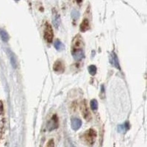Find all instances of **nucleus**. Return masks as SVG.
<instances>
[{
  "instance_id": "nucleus-1",
  "label": "nucleus",
  "mask_w": 147,
  "mask_h": 147,
  "mask_svg": "<svg viewBox=\"0 0 147 147\" xmlns=\"http://www.w3.org/2000/svg\"><path fill=\"white\" fill-rule=\"evenodd\" d=\"M85 44L80 34L76 35L71 42V55L76 61H81L85 57Z\"/></svg>"
},
{
  "instance_id": "nucleus-2",
  "label": "nucleus",
  "mask_w": 147,
  "mask_h": 147,
  "mask_svg": "<svg viewBox=\"0 0 147 147\" xmlns=\"http://www.w3.org/2000/svg\"><path fill=\"white\" fill-rule=\"evenodd\" d=\"M44 38L49 43L52 42L53 38V31L50 24L46 22L44 30Z\"/></svg>"
},
{
  "instance_id": "nucleus-3",
  "label": "nucleus",
  "mask_w": 147,
  "mask_h": 147,
  "mask_svg": "<svg viewBox=\"0 0 147 147\" xmlns=\"http://www.w3.org/2000/svg\"><path fill=\"white\" fill-rule=\"evenodd\" d=\"M59 118L56 115H54L47 123V129L49 131H52L57 129L59 127Z\"/></svg>"
},
{
  "instance_id": "nucleus-4",
  "label": "nucleus",
  "mask_w": 147,
  "mask_h": 147,
  "mask_svg": "<svg viewBox=\"0 0 147 147\" xmlns=\"http://www.w3.org/2000/svg\"><path fill=\"white\" fill-rule=\"evenodd\" d=\"M85 138L88 143L90 144H94L97 136L96 132L93 129H90L85 134Z\"/></svg>"
},
{
  "instance_id": "nucleus-5",
  "label": "nucleus",
  "mask_w": 147,
  "mask_h": 147,
  "mask_svg": "<svg viewBox=\"0 0 147 147\" xmlns=\"http://www.w3.org/2000/svg\"><path fill=\"white\" fill-rule=\"evenodd\" d=\"M53 69L55 73L57 74H62L64 73L65 65L64 62L61 60H57L53 65Z\"/></svg>"
},
{
  "instance_id": "nucleus-6",
  "label": "nucleus",
  "mask_w": 147,
  "mask_h": 147,
  "mask_svg": "<svg viewBox=\"0 0 147 147\" xmlns=\"http://www.w3.org/2000/svg\"><path fill=\"white\" fill-rule=\"evenodd\" d=\"M109 62L113 67L116 69L121 70V67L117 55L115 52L112 51L109 56Z\"/></svg>"
},
{
  "instance_id": "nucleus-7",
  "label": "nucleus",
  "mask_w": 147,
  "mask_h": 147,
  "mask_svg": "<svg viewBox=\"0 0 147 147\" xmlns=\"http://www.w3.org/2000/svg\"><path fill=\"white\" fill-rule=\"evenodd\" d=\"M81 110L83 117L85 119H86V121H90L92 118L91 113L89 110L86 101H83L81 104Z\"/></svg>"
},
{
  "instance_id": "nucleus-8",
  "label": "nucleus",
  "mask_w": 147,
  "mask_h": 147,
  "mask_svg": "<svg viewBox=\"0 0 147 147\" xmlns=\"http://www.w3.org/2000/svg\"><path fill=\"white\" fill-rule=\"evenodd\" d=\"M82 125V121L81 119L77 118H74L71 119V127L73 130H78Z\"/></svg>"
},
{
  "instance_id": "nucleus-9",
  "label": "nucleus",
  "mask_w": 147,
  "mask_h": 147,
  "mask_svg": "<svg viewBox=\"0 0 147 147\" xmlns=\"http://www.w3.org/2000/svg\"><path fill=\"white\" fill-rule=\"evenodd\" d=\"M90 28L89 20L88 19L85 18L82 20L80 25V30L81 32H85Z\"/></svg>"
},
{
  "instance_id": "nucleus-10",
  "label": "nucleus",
  "mask_w": 147,
  "mask_h": 147,
  "mask_svg": "<svg viewBox=\"0 0 147 147\" xmlns=\"http://www.w3.org/2000/svg\"><path fill=\"white\" fill-rule=\"evenodd\" d=\"M130 128V125L128 122H125L124 124L119 125L118 126L117 130L120 133H125Z\"/></svg>"
},
{
  "instance_id": "nucleus-11",
  "label": "nucleus",
  "mask_w": 147,
  "mask_h": 147,
  "mask_svg": "<svg viewBox=\"0 0 147 147\" xmlns=\"http://www.w3.org/2000/svg\"><path fill=\"white\" fill-rule=\"evenodd\" d=\"M60 16L58 13L55 11L53 12V23L56 28H58L60 25Z\"/></svg>"
},
{
  "instance_id": "nucleus-12",
  "label": "nucleus",
  "mask_w": 147,
  "mask_h": 147,
  "mask_svg": "<svg viewBox=\"0 0 147 147\" xmlns=\"http://www.w3.org/2000/svg\"><path fill=\"white\" fill-rule=\"evenodd\" d=\"M54 47L58 51H62L65 49V45L59 40H56L55 42Z\"/></svg>"
},
{
  "instance_id": "nucleus-13",
  "label": "nucleus",
  "mask_w": 147,
  "mask_h": 147,
  "mask_svg": "<svg viewBox=\"0 0 147 147\" xmlns=\"http://www.w3.org/2000/svg\"><path fill=\"white\" fill-rule=\"evenodd\" d=\"M0 37L1 38V40L5 42H7L9 40L8 34L5 30L2 29H0Z\"/></svg>"
},
{
  "instance_id": "nucleus-14",
  "label": "nucleus",
  "mask_w": 147,
  "mask_h": 147,
  "mask_svg": "<svg viewBox=\"0 0 147 147\" xmlns=\"http://www.w3.org/2000/svg\"><path fill=\"white\" fill-rule=\"evenodd\" d=\"M88 71L90 74L92 76H95L97 73V67L94 65H91L88 67Z\"/></svg>"
},
{
  "instance_id": "nucleus-15",
  "label": "nucleus",
  "mask_w": 147,
  "mask_h": 147,
  "mask_svg": "<svg viewBox=\"0 0 147 147\" xmlns=\"http://www.w3.org/2000/svg\"><path fill=\"white\" fill-rule=\"evenodd\" d=\"M90 106L92 111H96L98 109V103L96 99H92L90 102Z\"/></svg>"
},
{
  "instance_id": "nucleus-16",
  "label": "nucleus",
  "mask_w": 147,
  "mask_h": 147,
  "mask_svg": "<svg viewBox=\"0 0 147 147\" xmlns=\"http://www.w3.org/2000/svg\"><path fill=\"white\" fill-rule=\"evenodd\" d=\"M80 14L79 12L78 11H77L76 10H74L71 13V16L72 18L74 20H76L79 18L80 17Z\"/></svg>"
},
{
  "instance_id": "nucleus-17",
  "label": "nucleus",
  "mask_w": 147,
  "mask_h": 147,
  "mask_svg": "<svg viewBox=\"0 0 147 147\" xmlns=\"http://www.w3.org/2000/svg\"><path fill=\"white\" fill-rule=\"evenodd\" d=\"M45 147H55V142L53 139H51L49 140L46 144Z\"/></svg>"
},
{
  "instance_id": "nucleus-18",
  "label": "nucleus",
  "mask_w": 147,
  "mask_h": 147,
  "mask_svg": "<svg viewBox=\"0 0 147 147\" xmlns=\"http://www.w3.org/2000/svg\"><path fill=\"white\" fill-rule=\"evenodd\" d=\"M11 61L13 67H14V68H16V66H17L16 60V59L14 58V57H12L11 58Z\"/></svg>"
},
{
  "instance_id": "nucleus-19",
  "label": "nucleus",
  "mask_w": 147,
  "mask_h": 147,
  "mask_svg": "<svg viewBox=\"0 0 147 147\" xmlns=\"http://www.w3.org/2000/svg\"><path fill=\"white\" fill-rule=\"evenodd\" d=\"M2 106H3V105H2V102H1V101H0V111H2Z\"/></svg>"
}]
</instances>
